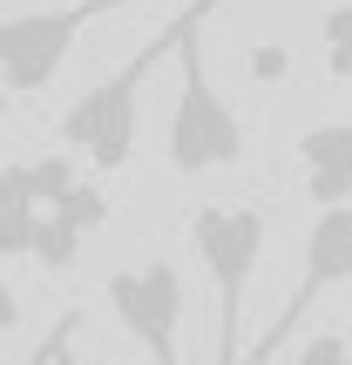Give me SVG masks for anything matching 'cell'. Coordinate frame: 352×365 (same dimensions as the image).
<instances>
[{"instance_id": "7", "label": "cell", "mask_w": 352, "mask_h": 365, "mask_svg": "<svg viewBox=\"0 0 352 365\" xmlns=\"http://www.w3.org/2000/svg\"><path fill=\"white\" fill-rule=\"evenodd\" d=\"M298 163H305V196L318 210L352 196V122H318L298 135Z\"/></svg>"}, {"instance_id": "3", "label": "cell", "mask_w": 352, "mask_h": 365, "mask_svg": "<svg viewBox=\"0 0 352 365\" xmlns=\"http://www.w3.org/2000/svg\"><path fill=\"white\" fill-rule=\"evenodd\" d=\"M190 244L217 291V345L237 352V318H244L251 271L264 257V210L258 203H196L190 210Z\"/></svg>"}, {"instance_id": "6", "label": "cell", "mask_w": 352, "mask_h": 365, "mask_svg": "<svg viewBox=\"0 0 352 365\" xmlns=\"http://www.w3.org/2000/svg\"><path fill=\"white\" fill-rule=\"evenodd\" d=\"M102 291H109V312L122 318V331H129L149 359L170 365L176 359V325H183V277H176V264L149 257V264H136V271H116Z\"/></svg>"}, {"instance_id": "1", "label": "cell", "mask_w": 352, "mask_h": 365, "mask_svg": "<svg viewBox=\"0 0 352 365\" xmlns=\"http://www.w3.org/2000/svg\"><path fill=\"white\" fill-rule=\"evenodd\" d=\"M203 7L210 0H190V7L176 14V68H183V81H176L170 135H163L176 176L231 170V163L244 156V122H237V108L217 95V81H210V68H203Z\"/></svg>"}, {"instance_id": "13", "label": "cell", "mask_w": 352, "mask_h": 365, "mask_svg": "<svg viewBox=\"0 0 352 365\" xmlns=\"http://www.w3.org/2000/svg\"><path fill=\"white\" fill-rule=\"evenodd\" d=\"M251 75H258V81H278V75H291V54L278 48V41H264V48H251Z\"/></svg>"}, {"instance_id": "2", "label": "cell", "mask_w": 352, "mask_h": 365, "mask_svg": "<svg viewBox=\"0 0 352 365\" xmlns=\"http://www.w3.org/2000/svg\"><path fill=\"white\" fill-rule=\"evenodd\" d=\"M176 48V21L163 27V34H149L143 48L129 54V61L116 68V75H102L89 95H75L61 115V149H81V156L95 163V170H122V163L136 156V115H143V81L156 75V61Z\"/></svg>"}, {"instance_id": "10", "label": "cell", "mask_w": 352, "mask_h": 365, "mask_svg": "<svg viewBox=\"0 0 352 365\" xmlns=\"http://www.w3.org/2000/svg\"><path fill=\"white\" fill-rule=\"evenodd\" d=\"M41 210H54V217H68V223H75L81 237H89V230H102V223H109V196L95 190V182H68V190L54 196V203H41Z\"/></svg>"}, {"instance_id": "15", "label": "cell", "mask_w": 352, "mask_h": 365, "mask_svg": "<svg viewBox=\"0 0 352 365\" xmlns=\"http://www.w3.org/2000/svg\"><path fill=\"white\" fill-rule=\"evenodd\" d=\"M14 325H21V298H14V284L0 277V331H14Z\"/></svg>"}, {"instance_id": "5", "label": "cell", "mask_w": 352, "mask_h": 365, "mask_svg": "<svg viewBox=\"0 0 352 365\" xmlns=\"http://www.w3.org/2000/svg\"><path fill=\"white\" fill-rule=\"evenodd\" d=\"M339 284H352V196H346V203H326L312 217V237H305V277H298V291L278 304L271 331L251 345V359H271L278 345L291 339V325H298L326 291H339Z\"/></svg>"}, {"instance_id": "12", "label": "cell", "mask_w": 352, "mask_h": 365, "mask_svg": "<svg viewBox=\"0 0 352 365\" xmlns=\"http://www.w3.org/2000/svg\"><path fill=\"white\" fill-rule=\"evenodd\" d=\"M27 170H34V196H41V203H54V196L75 182V156H68V149H48V156H34Z\"/></svg>"}, {"instance_id": "14", "label": "cell", "mask_w": 352, "mask_h": 365, "mask_svg": "<svg viewBox=\"0 0 352 365\" xmlns=\"http://www.w3.org/2000/svg\"><path fill=\"white\" fill-rule=\"evenodd\" d=\"M352 352V339L346 331H326V339H305V359H346Z\"/></svg>"}, {"instance_id": "8", "label": "cell", "mask_w": 352, "mask_h": 365, "mask_svg": "<svg viewBox=\"0 0 352 365\" xmlns=\"http://www.w3.org/2000/svg\"><path fill=\"white\" fill-rule=\"evenodd\" d=\"M27 257L41 264V271H75L81 257V230L68 217H54V210H41L34 217V244H27Z\"/></svg>"}, {"instance_id": "11", "label": "cell", "mask_w": 352, "mask_h": 365, "mask_svg": "<svg viewBox=\"0 0 352 365\" xmlns=\"http://www.w3.org/2000/svg\"><path fill=\"white\" fill-rule=\"evenodd\" d=\"M41 203H0V257H27Z\"/></svg>"}, {"instance_id": "9", "label": "cell", "mask_w": 352, "mask_h": 365, "mask_svg": "<svg viewBox=\"0 0 352 365\" xmlns=\"http://www.w3.org/2000/svg\"><path fill=\"white\" fill-rule=\"evenodd\" d=\"M318 54H326L332 81H352V0H332L318 14Z\"/></svg>"}, {"instance_id": "4", "label": "cell", "mask_w": 352, "mask_h": 365, "mask_svg": "<svg viewBox=\"0 0 352 365\" xmlns=\"http://www.w3.org/2000/svg\"><path fill=\"white\" fill-rule=\"evenodd\" d=\"M122 7V0H68V7H34V14H7L0 21V88L21 102V95H41L54 75H61L75 34L95 21V14Z\"/></svg>"}]
</instances>
